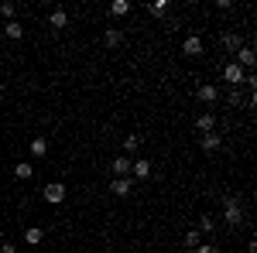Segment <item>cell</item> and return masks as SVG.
I'll use <instances>...</instances> for the list:
<instances>
[{
    "label": "cell",
    "instance_id": "20",
    "mask_svg": "<svg viewBox=\"0 0 257 253\" xmlns=\"http://www.w3.org/2000/svg\"><path fill=\"white\" fill-rule=\"evenodd\" d=\"M196 246H202V233L199 229H189L185 233V250H196Z\"/></svg>",
    "mask_w": 257,
    "mask_h": 253
},
{
    "label": "cell",
    "instance_id": "1",
    "mask_svg": "<svg viewBox=\"0 0 257 253\" xmlns=\"http://www.w3.org/2000/svg\"><path fill=\"white\" fill-rule=\"evenodd\" d=\"M223 222H226V226H240V222H243V209H240V202L233 195L223 198Z\"/></svg>",
    "mask_w": 257,
    "mask_h": 253
},
{
    "label": "cell",
    "instance_id": "18",
    "mask_svg": "<svg viewBox=\"0 0 257 253\" xmlns=\"http://www.w3.org/2000/svg\"><path fill=\"white\" fill-rule=\"evenodd\" d=\"M138 147H141V137H123V157H131V154H138Z\"/></svg>",
    "mask_w": 257,
    "mask_h": 253
},
{
    "label": "cell",
    "instance_id": "12",
    "mask_svg": "<svg viewBox=\"0 0 257 253\" xmlns=\"http://www.w3.org/2000/svg\"><path fill=\"white\" fill-rule=\"evenodd\" d=\"M48 24H52L55 31H62V28H69V14H65L62 7H55V11L48 14Z\"/></svg>",
    "mask_w": 257,
    "mask_h": 253
},
{
    "label": "cell",
    "instance_id": "25",
    "mask_svg": "<svg viewBox=\"0 0 257 253\" xmlns=\"http://www.w3.org/2000/svg\"><path fill=\"white\" fill-rule=\"evenodd\" d=\"M0 253H18V246L14 243H0Z\"/></svg>",
    "mask_w": 257,
    "mask_h": 253
},
{
    "label": "cell",
    "instance_id": "9",
    "mask_svg": "<svg viewBox=\"0 0 257 253\" xmlns=\"http://www.w3.org/2000/svg\"><path fill=\"white\" fill-rule=\"evenodd\" d=\"M196 96L202 99V103H209V106H213V103L219 99V89L213 86V82H206V86H199V93H196Z\"/></svg>",
    "mask_w": 257,
    "mask_h": 253
},
{
    "label": "cell",
    "instance_id": "8",
    "mask_svg": "<svg viewBox=\"0 0 257 253\" xmlns=\"http://www.w3.org/2000/svg\"><path fill=\"white\" fill-rule=\"evenodd\" d=\"M131 175H134V178H151V161H148V157L131 161Z\"/></svg>",
    "mask_w": 257,
    "mask_h": 253
},
{
    "label": "cell",
    "instance_id": "13",
    "mask_svg": "<svg viewBox=\"0 0 257 253\" xmlns=\"http://www.w3.org/2000/svg\"><path fill=\"white\" fill-rule=\"evenodd\" d=\"M4 35H7L11 41H21V38H24V28H21V21H7V24H4Z\"/></svg>",
    "mask_w": 257,
    "mask_h": 253
},
{
    "label": "cell",
    "instance_id": "19",
    "mask_svg": "<svg viewBox=\"0 0 257 253\" xmlns=\"http://www.w3.org/2000/svg\"><path fill=\"white\" fill-rule=\"evenodd\" d=\"M31 154H35V157L48 154V140H45V137H35V140H31Z\"/></svg>",
    "mask_w": 257,
    "mask_h": 253
},
{
    "label": "cell",
    "instance_id": "22",
    "mask_svg": "<svg viewBox=\"0 0 257 253\" xmlns=\"http://www.w3.org/2000/svg\"><path fill=\"white\" fill-rule=\"evenodd\" d=\"M31 175H35V164H14V178H21V181H28Z\"/></svg>",
    "mask_w": 257,
    "mask_h": 253
},
{
    "label": "cell",
    "instance_id": "7",
    "mask_svg": "<svg viewBox=\"0 0 257 253\" xmlns=\"http://www.w3.org/2000/svg\"><path fill=\"white\" fill-rule=\"evenodd\" d=\"M110 192L117 195V198H127V195H134V181H131V178H113Z\"/></svg>",
    "mask_w": 257,
    "mask_h": 253
},
{
    "label": "cell",
    "instance_id": "17",
    "mask_svg": "<svg viewBox=\"0 0 257 253\" xmlns=\"http://www.w3.org/2000/svg\"><path fill=\"white\" fill-rule=\"evenodd\" d=\"M148 14L151 18H168V0H158V4H148Z\"/></svg>",
    "mask_w": 257,
    "mask_h": 253
},
{
    "label": "cell",
    "instance_id": "15",
    "mask_svg": "<svg viewBox=\"0 0 257 253\" xmlns=\"http://www.w3.org/2000/svg\"><path fill=\"white\" fill-rule=\"evenodd\" d=\"M223 48H230V52H240V48H243V41H240L237 31H226V35H223Z\"/></svg>",
    "mask_w": 257,
    "mask_h": 253
},
{
    "label": "cell",
    "instance_id": "2",
    "mask_svg": "<svg viewBox=\"0 0 257 253\" xmlns=\"http://www.w3.org/2000/svg\"><path fill=\"white\" fill-rule=\"evenodd\" d=\"M41 195H45L48 205H59V202H65V185H62V181H48V185L41 188Z\"/></svg>",
    "mask_w": 257,
    "mask_h": 253
},
{
    "label": "cell",
    "instance_id": "10",
    "mask_svg": "<svg viewBox=\"0 0 257 253\" xmlns=\"http://www.w3.org/2000/svg\"><path fill=\"white\" fill-rule=\"evenodd\" d=\"M219 144H223V140H219L216 130H213V134H202V137H199V147H202L206 154H209V151H219Z\"/></svg>",
    "mask_w": 257,
    "mask_h": 253
},
{
    "label": "cell",
    "instance_id": "4",
    "mask_svg": "<svg viewBox=\"0 0 257 253\" xmlns=\"http://www.w3.org/2000/svg\"><path fill=\"white\" fill-rule=\"evenodd\" d=\"M237 65L243 69V72H250V69L257 65V55H254V48H250V45H243V48L237 52Z\"/></svg>",
    "mask_w": 257,
    "mask_h": 253
},
{
    "label": "cell",
    "instance_id": "5",
    "mask_svg": "<svg viewBox=\"0 0 257 253\" xmlns=\"http://www.w3.org/2000/svg\"><path fill=\"white\" fill-rule=\"evenodd\" d=\"M196 127H199V134H213V130H216V113H213V110L199 113V117H196Z\"/></svg>",
    "mask_w": 257,
    "mask_h": 253
},
{
    "label": "cell",
    "instance_id": "24",
    "mask_svg": "<svg viewBox=\"0 0 257 253\" xmlns=\"http://www.w3.org/2000/svg\"><path fill=\"white\" fill-rule=\"evenodd\" d=\"M0 14H4L7 21H14V14H18V7H14V4H0Z\"/></svg>",
    "mask_w": 257,
    "mask_h": 253
},
{
    "label": "cell",
    "instance_id": "16",
    "mask_svg": "<svg viewBox=\"0 0 257 253\" xmlns=\"http://www.w3.org/2000/svg\"><path fill=\"white\" fill-rule=\"evenodd\" d=\"M103 41H106V48H117L120 41H123V31H120V28H106V35H103Z\"/></svg>",
    "mask_w": 257,
    "mask_h": 253
},
{
    "label": "cell",
    "instance_id": "3",
    "mask_svg": "<svg viewBox=\"0 0 257 253\" xmlns=\"http://www.w3.org/2000/svg\"><path fill=\"white\" fill-rule=\"evenodd\" d=\"M243 76H247V72L240 69L237 62H226V69H223V79H226L233 89H237V86H243Z\"/></svg>",
    "mask_w": 257,
    "mask_h": 253
},
{
    "label": "cell",
    "instance_id": "21",
    "mask_svg": "<svg viewBox=\"0 0 257 253\" xmlns=\"http://www.w3.org/2000/svg\"><path fill=\"white\" fill-rule=\"evenodd\" d=\"M110 14H117V18L131 14V0H113V4H110Z\"/></svg>",
    "mask_w": 257,
    "mask_h": 253
},
{
    "label": "cell",
    "instance_id": "26",
    "mask_svg": "<svg viewBox=\"0 0 257 253\" xmlns=\"http://www.w3.org/2000/svg\"><path fill=\"white\" fill-rule=\"evenodd\" d=\"M192 253H219V250H216V246H196Z\"/></svg>",
    "mask_w": 257,
    "mask_h": 253
},
{
    "label": "cell",
    "instance_id": "14",
    "mask_svg": "<svg viewBox=\"0 0 257 253\" xmlns=\"http://www.w3.org/2000/svg\"><path fill=\"white\" fill-rule=\"evenodd\" d=\"M24 243H28V246H38V243H45V229H41V226H31V229L24 233Z\"/></svg>",
    "mask_w": 257,
    "mask_h": 253
},
{
    "label": "cell",
    "instance_id": "6",
    "mask_svg": "<svg viewBox=\"0 0 257 253\" xmlns=\"http://www.w3.org/2000/svg\"><path fill=\"white\" fill-rule=\"evenodd\" d=\"M182 55H189V59L202 55V38H199V35H189V38L182 41Z\"/></svg>",
    "mask_w": 257,
    "mask_h": 253
},
{
    "label": "cell",
    "instance_id": "23",
    "mask_svg": "<svg viewBox=\"0 0 257 253\" xmlns=\"http://www.w3.org/2000/svg\"><path fill=\"white\" fill-rule=\"evenodd\" d=\"M199 233H216V219L213 215H202L199 219Z\"/></svg>",
    "mask_w": 257,
    "mask_h": 253
},
{
    "label": "cell",
    "instance_id": "11",
    "mask_svg": "<svg viewBox=\"0 0 257 253\" xmlns=\"http://www.w3.org/2000/svg\"><path fill=\"white\" fill-rule=\"evenodd\" d=\"M110 171H113V178H127V175H131V157H123V154H120L117 161L110 164Z\"/></svg>",
    "mask_w": 257,
    "mask_h": 253
}]
</instances>
